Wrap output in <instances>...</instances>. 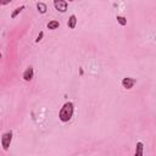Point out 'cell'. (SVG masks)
<instances>
[{
    "label": "cell",
    "mask_w": 156,
    "mask_h": 156,
    "mask_svg": "<svg viewBox=\"0 0 156 156\" xmlns=\"http://www.w3.org/2000/svg\"><path fill=\"white\" fill-rule=\"evenodd\" d=\"M43 36H44V33H43V32H40V33H39V36L37 37L36 42H37V43H39V42H40V40H42V38H43Z\"/></svg>",
    "instance_id": "obj_13"
},
{
    "label": "cell",
    "mask_w": 156,
    "mask_h": 156,
    "mask_svg": "<svg viewBox=\"0 0 156 156\" xmlns=\"http://www.w3.org/2000/svg\"><path fill=\"white\" fill-rule=\"evenodd\" d=\"M33 76H34V71H33V67H28L26 71L23 72V75H22V78L26 82H29V81H32L33 79Z\"/></svg>",
    "instance_id": "obj_5"
},
{
    "label": "cell",
    "mask_w": 156,
    "mask_h": 156,
    "mask_svg": "<svg viewBox=\"0 0 156 156\" xmlns=\"http://www.w3.org/2000/svg\"><path fill=\"white\" fill-rule=\"evenodd\" d=\"M67 26H68V28H71V29L76 28V26H77V17H76V15H71V16H70L68 22H67Z\"/></svg>",
    "instance_id": "obj_6"
},
{
    "label": "cell",
    "mask_w": 156,
    "mask_h": 156,
    "mask_svg": "<svg viewBox=\"0 0 156 156\" xmlns=\"http://www.w3.org/2000/svg\"><path fill=\"white\" fill-rule=\"evenodd\" d=\"M23 9H24L23 5H22V6H20V7H17V9H15V11L11 13V18H12V20H13V18H16V17H17V15H18V13H21V11H22Z\"/></svg>",
    "instance_id": "obj_10"
},
{
    "label": "cell",
    "mask_w": 156,
    "mask_h": 156,
    "mask_svg": "<svg viewBox=\"0 0 156 156\" xmlns=\"http://www.w3.org/2000/svg\"><path fill=\"white\" fill-rule=\"evenodd\" d=\"M143 149H144V145L141 141H138L136 143V148H135V156H143Z\"/></svg>",
    "instance_id": "obj_7"
},
{
    "label": "cell",
    "mask_w": 156,
    "mask_h": 156,
    "mask_svg": "<svg viewBox=\"0 0 156 156\" xmlns=\"http://www.w3.org/2000/svg\"><path fill=\"white\" fill-rule=\"evenodd\" d=\"M54 6L57 10L58 12H66L67 11V7H68V4L66 0H54Z\"/></svg>",
    "instance_id": "obj_3"
},
{
    "label": "cell",
    "mask_w": 156,
    "mask_h": 156,
    "mask_svg": "<svg viewBox=\"0 0 156 156\" xmlns=\"http://www.w3.org/2000/svg\"><path fill=\"white\" fill-rule=\"evenodd\" d=\"M135 83H136V79L130 78V77H126L122 79V85H123V88H126V89H132Z\"/></svg>",
    "instance_id": "obj_4"
},
{
    "label": "cell",
    "mask_w": 156,
    "mask_h": 156,
    "mask_svg": "<svg viewBox=\"0 0 156 156\" xmlns=\"http://www.w3.org/2000/svg\"><path fill=\"white\" fill-rule=\"evenodd\" d=\"M11 141H12V132H6L1 135V146L5 151H7L10 145H11Z\"/></svg>",
    "instance_id": "obj_2"
},
{
    "label": "cell",
    "mask_w": 156,
    "mask_h": 156,
    "mask_svg": "<svg viewBox=\"0 0 156 156\" xmlns=\"http://www.w3.org/2000/svg\"><path fill=\"white\" fill-rule=\"evenodd\" d=\"M116 20H117V22H118L121 26H126V24H127V18L123 17V16H117Z\"/></svg>",
    "instance_id": "obj_11"
},
{
    "label": "cell",
    "mask_w": 156,
    "mask_h": 156,
    "mask_svg": "<svg viewBox=\"0 0 156 156\" xmlns=\"http://www.w3.org/2000/svg\"><path fill=\"white\" fill-rule=\"evenodd\" d=\"M11 1H12V0H0V6H3V5H7Z\"/></svg>",
    "instance_id": "obj_12"
},
{
    "label": "cell",
    "mask_w": 156,
    "mask_h": 156,
    "mask_svg": "<svg viewBox=\"0 0 156 156\" xmlns=\"http://www.w3.org/2000/svg\"><path fill=\"white\" fill-rule=\"evenodd\" d=\"M73 111H75V106H73L72 102L71 101L65 102L60 109V112H58V118H60L61 122H68L72 118Z\"/></svg>",
    "instance_id": "obj_1"
},
{
    "label": "cell",
    "mask_w": 156,
    "mask_h": 156,
    "mask_svg": "<svg viewBox=\"0 0 156 156\" xmlns=\"http://www.w3.org/2000/svg\"><path fill=\"white\" fill-rule=\"evenodd\" d=\"M37 10H38V12H40V13H45L46 12V4H44V3H37Z\"/></svg>",
    "instance_id": "obj_9"
},
{
    "label": "cell",
    "mask_w": 156,
    "mask_h": 156,
    "mask_svg": "<svg viewBox=\"0 0 156 156\" xmlns=\"http://www.w3.org/2000/svg\"><path fill=\"white\" fill-rule=\"evenodd\" d=\"M58 27H60V22L55 21V20H52V21H50V22L48 23V28L51 29V31H54V29H57Z\"/></svg>",
    "instance_id": "obj_8"
},
{
    "label": "cell",
    "mask_w": 156,
    "mask_h": 156,
    "mask_svg": "<svg viewBox=\"0 0 156 156\" xmlns=\"http://www.w3.org/2000/svg\"><path fill=\"white\" fill-rule=\"evenodd\" d=\"M0 58H1V55H0Z\"/></svg>",
    "instance_id": "obj_14"
}]
</instances>
